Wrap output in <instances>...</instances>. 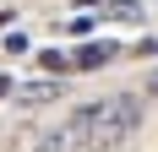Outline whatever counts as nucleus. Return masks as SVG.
Wrapping results in <instances>:
<instances>
[{
  "label": "nucleus",
  "instance_id": "nucleus-3",
  "mask_svg": "<svg viewBox=\"0 0 158 152\" xmlns=\"http://www.w3.org/2000/svg\"><path fill=\"white\" fill-rule=\"evenodd\" d=\"M114 60V44H82L77 54H71V71H98V65Z\"/></svg>",
  "mask_w": 158,
  "mask_h": 152
},
{
  "label": "nucleus",
  "instance_id": "nucleus-6",
  "mask_svg": "<svg viewBox=\"0 0 158 152\" xmlns=\"http://www.w3.org/2000/svg\"><path fill=\"white\" fill-rule=\"evenodd\" d=\"M38 65H44L49 76H65V71H71V54H60V49H44V54H38Z\"/></svg>",
  "mask_w": 158,
  "mask_h": 152
},
{
  "label": "nucleus",
  "instance_id": "nucleus-10",
  "mask_svg": "<svg viewBox=\"0 0 158 152\" xmlns=\"http://www.w3.org/2000/svg\"><path fill=\"white\" fill-rule=\"evenodd\" d=\"M6 92H11V76H0V98H6Z\"/></svg>",
  "mask_w": 158,
  "mask_h": 152
},
{
  "label": "nucleus",
  "instance_id": "nucleus-7",
  "mask_svg": "<svg viewBox=\"0 0 158 152\" xmlns=\"http://www.w3.org/2000/svg\"><path fill=\"white\" fill-rule=\"evenodd\" d=\"M65 27L77 33V38H87V33H93V16H71V22H65Z\"/></svg>",
  "mask_w": 158,
  "mask_h": 152
},
{
  "label": "nucleus",
  "instance_id": "nucleus-5",
  "mask_svg": "<svg viewBox=\"0 0 158 152\" xmlns=\"http://www.w3.org/2000/svg\"><path fill=\"white\" fill-rule=\"evenodd\" d=\"M104 16H109V22H142V0H109Z\"/></svg>",
  "mask_w": 158,
  "mask_h": 152
},
{
  "label": "nucleus",
  "instance_id": "nucleus-8",
  "mask_svg": "<svg viewBox=\"0 0 158 152\" xmlns=\"http://www.w3.org/2000/svg\"><path fill=\"white\" fill-rule=\"evenodd\" d=\"M6 49H11V54H27V38H22V33H11V27H6Z\"/></svg>",
  "mask_w": 158,
  "mask_h": 152
},
{
  "label": "nucleus",
  "instance_id": "nucleus-2",
  "mask_svg": "<svg viewBox=\"0 0 158 152\" xmlns=\"http://www.w3.org/2000/svg\"><path fill=\"white\" fill-rule=\"evenodd\" d=\"M16 98H22V109L55 103V98H60V82H55V76H44V82H27V87H16Z\"/></svg>",
  "mask_w": 158,
  "mask_h": 152
},
{
  "label": "nucleus",
  "instance_id": "nucleus-9",
  "mask_svg": "<svg viewBox=\"0 0 158 152\" xmlns=\"http://www.w3.org/2000/svg\"><path fill=\"white\" fill-rule=\"evenodd\" d=\"M142 92H147V98H158V71H153V76L142 82Z\"/></svg>",
  "mask_w": 158,
  "mask_h": 152
},
{
  "label": "nucleus",
  "instance_id": "nucleus-4",
  "mask_svg": "<svg viewBox=\"0 0 158 152\" xmlns=\"http://www.w3.org/2000/svg\"><path fill=\"white\" fill-rule=\"evenodd\" d=\"M109 103H114V114H120L131 130L142 125V98H136V92H120V98H109Z\"/></svg>",
  "mask_w": 158,
  "mask_h": 152
},
{
  "label": "nucleus",
  "instance_id": "nucleus-1",
  "mask_svg": "<svg viewBox=\"0 0 158 152\" xmlns=\"http://www.w3.org/2000/svg\"><path fill=\"white\" fill-rule=\"evenodd\" d=\"M82 147H87V136H82V114H71L65 125L44 130V141H38V152H82Z\"/></svg>",
  "mask_w": 158,
  "mask_h": 152
}]
</instances>
